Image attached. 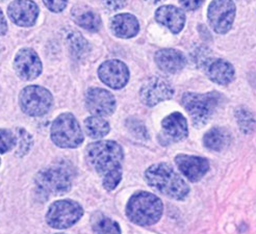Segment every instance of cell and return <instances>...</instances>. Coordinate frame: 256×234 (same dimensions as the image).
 I'll use <instances>...</instances> for the list:
<instances>
[{"label":"cell","instance_id":"27","mask_svg":"<svg viewBox=\"0 0 256 234\" xmlns=\"http://www.w3.org/2000/svg\"><path fill=\"white\" fill-rule=\"evenodd\" d=\"M17 142H18V149L16 152V155L19 158H23L24 155H26L32 146V136L26 132L25 129L19 128L17 132Z\"/></svg>","mask_w":256,"mask_h":234},{"label":"cell","instance_id":"4","mask_svg":"<svg viewBox=\"0 0 256 234\" xmlns=\"http://www.w3.org/2000/svg\"><path fill=\"white\" fill-rule=\"evenodd\" d=\"M74 173L67 164L46 166L36 176V186L45 196H60L72 188Z\"/></svg>","mask_w":256,"mask_h":234},{"label":"cell","instance_id":"21","mask_svg":"<svg viewBox=\"0 0 256 234\" xmlns=\"http://www.w3.org/2000/svg\"><path fill=\"white\" fill-rule=\"evenodd\" d=\"M72 18L76 24L88 32H98L101 26V19L97 12L84 6H74Z\"/></svg>","mask_w":256,"mask_h":234},{"label":"cell","instance_id":"1","mask_svg":"<svg viewBox=\"0 0 256 234\" xmlns=\"http://www.w3.org/2000/svg\"><path fill=\"white\" fill-rule=\"evenodd\" d=\"M88 164L102 176L104 188L112 192L122 180L124 151L114 140H100L90 144L86 149Z\"/></svg>","mask_w":256,"mask_h":234},{"label":"cell","instance_id":"17","mask_svg":"<svg viewBox=\"0 0 256 234\" xmlns=\"http://www.w3.org/2000/svg\"><path fill=\"white\" fill-rule=\"evenodd\" d=\"M204 71L210 80L220 86H227L234 80V68L222 58H208L204 62Z\"/></svg>","mask_w":256,"mask_h":234},{"label":"cell","instance_id":"14","mask_svg":"<svg viewBox=\"0 0 256 234\" xmlns=\"http://www.w3.org/2000/svg\"><path fill=\"white\" fill-rule=\"evenodd\" d=\"M86 106L90 112L98 116H108L116 110V99L106 90L93 88L86 95Z\"/></svg>","mask_w":256,"mask_h":234},{"label":"cell","instance_id":"16","mask_svg":"<svg viewBox=\"0 0 256 234\" xmlns=\"http://www.w3.org/2000/svg\"><path fill=\"white\" fill-rule=\"evenodd\" d=\"M10 20L19 26H32L39 16V8L32 0H16L8 8Z\"/></svg>","mask_w":256,"mask_h":234},{"label":"cell","instance_id":"19","mask_svg":"<svg viewBox=\"0 0 256 234\" xmlns=\"http://www.w3.org/2000/svg\"><path fill=\"white\" fill-rule=\"evenodd\" d=\"M156 20L173 34L180 32L186 24L184 12L174 6H164L156 10Z\"/></svg>","mask_w":256,"mask_h":234},{"label":"cell","instance_id":"6","mask_svg":"<svg viewBox=\"0 0 256 234\" xmlns=\"http://www.w3.org/2000/svg\"><path fill=\"white\" fill-rule=\"evenodd\" d=\"M50 136L60 148H78L84 140L82 127L70 112L60 114L50 129Z\"/></svg>","mask_w":256,"mask_h":234},{"label":"cell","instance_id":"31","mask_svg":"<svg viewBox=\"0 0 256 234\" xmlns=\"http://www.w3.org/2000/svg\"><path fill=\"white\" fill-rule=\"evenodd\" d=\"M206 0H179L180 6L186 10H198Z\"/></svg>","mask_w":256,"mask_h":234},{"label":"cell","instance_id":"30","mask_svg":"<svg viewBox=\"0 0 256 234\" xmlns=\"http://www.w3.org/2000/svg\"><path fill=\"white\" fill-rule=\"evenodd\" d=\"M45 6L54 12H60L67 6L68 0H43Z\"/></svg>","mask_w":256,"mask_h":234},{"label":"cell","instance_id":"9","mask_svg":"<svg viewBox=\"0 0 256 234\" xmlns=\"http://www.w3.org/2000/svg\"><path fill=\"white\" fill-rule=\"evenodd\" d=\"M236 12L234 0H212L208 10V22L216 34H227L234 25Z\"/></svg>","mask_w":256,"mask_h":234},{"label":"cell","instance_id":"32","mask_svg":"<svg viewBox=\"0 0 256 234\" xmlns=\"http://www.w3.org/2000/svg\"><path fill=\"white\" fill-rule=\"evenodd\" d=\"M104 6L110 10H121L126 6L127 0H104Z\"/></svg>","mask_w":256,"mask_h":234},{"label":"cell","instance_id":"22","mask_svg":"<svg viewBox=\"0 0 256 234\" xmlns=\"http://www.w3.org/2000/svg\"><path fill=\"white\" fill-rule=\"evenodd\" d=\"M230 142H232V136L225 128L222 127H214L203 136L204 147L216 152L226 149Z\"/></svg>","mask_w":256,"mask_h":234},{"label":"cell","instance_id":"15","mask_svg":"<svg viewBox=\"0 0 256 234\" xmlns=\"http://www.w3.org/2000/svg\"><path fill=\"white\" fill-rule=\"evenodd\" d=\"M15 70L23 80H34L42 73V62L32 49H21L14 60Z\"/></svg>","mask_w":256,"mask_h":234},{"label":"cell","instance_id":"29","mask_svg":"<svg viewBox=\"0 0 256 234\" xmlns=\"http://www.w3.org/2000/svg\"><path fill=\"white\" fill-rule=\"evenodd\" d=\"M126 126L128 130H130V132L136 138L140 140H148V132L143 122L134 118H130L126 121Z\"/></svg>","mask_w":256,"mask_h":234},{"label":"cell","instance_id":"10","mask_svg":"<svg viewBox=\"0 0 256 234\" xmlns=\"http://www.w3.org/2000/svg\"><path fill=\"white\" fill-rule=\"evenodd\" d=\"M188 136V121L180 112H173L162 121V130L158 136L162 146L184 140Z\"/></svg>","mask_w":256,"mask_h":234},{"label":"cell","instance_id":"20","mask_svg":"<svg viewBox=\"0 0 256 234\" xmlns=\"http://www.w3.org/2000/svg\"><path fill=\"white\" fill-rule=\"evenodd\" d=\"M112 32L121 38H130L138 34L140 25L138 19L132 14L114 16L110 22Z\"/></svg>","mask_w":256,"mask_h":234},{"label":"cell","instance_id":"7","mask_svg":"<svg viewBox=\"0 0 256 234\" xmlns=\"http://www.w3.org/2000/svg\"><path fill=\"white\" fill-rule=\"evenodd\" d=\"M84 216V208L73 200H60L50 205L46 214L47 224L54 229H67Z\"/></svg>","mask_w":256,"mask_h":234},{"label":"cell","instance_id":"18","mask_svg":"<svg viewBox=\"0 0 256 234\" xmlns=\"http://www.w3.org/2000/svg\"><path fill=\"white\" fill-rule=\"evenodd\" d=\"M154 60L158 68L169 74L180 72L186 64V58L182 52L172 48L158 50L156 54Z\"/></svg>","mask_w":256,"mask_h":234},{"label":"cell","instance_id":"25","mask_svg":"<svg viewBox=\"0 0 256 234\" xmlns=\"http://www.w3.org/2000/svg\"><path fill=\"white\" fill-rule=\"evenodd\" d=\"M236 118L242 132L250 134L254 132L255 119L252 112L246 106H240L236 110Z\"/></svg>","mask_w":256,"mask_h":234},{"label":"cell","instance_id":"23","mask_svg":"<svg viewBox=\"0 0 256 234\" xmlns=\"http://www.w3.org/2000/svg\"><path fill=\"white\" fill-rule=\"evenodd\" d=\"M86 134L92 138H102L108 134L110 123L102 116H88L84 121Z\"/></svg>","mask_w":256,"mask_h":234},{"label":"cell","instance_id":"8","mask_svg":"<svg viewBox=\"0 0 256 234\" xmlns=\"http://www.w3.org/2000/svg\"><path fill=\"white\" fill-rule=\"evenodd\" d=\"M22 110L32 116L46 114L54 104V97L49 90L40 86H30L22 90L19 97Z\"/></svg>","mask_w":256,"mask_h":234},{"label":"cell","instance_id":"28","mask_svg":"<svg viewBox=\"0 0 256 234\" xmlns=\"http://www.w3.org/2000/svg\"><path fill=\"white\" fill-rule=\"evenodd\" d=\"M17 145V136L10 130L0 129V153H6Z\"/></svg>","mask_w":256,"mask_h":234},{"label":"cell","instance_id":"26","mask_svg":"<svg viewBox=\"0 0 256 234\" xmlns=\"http://www.w3.org/2000/svg\"><path fill=\"white\" fill-rule=\"evenodd\" d=\"M93 231L96 233H121V228L114 220L101 216L94 223Z\"/></svg>","mask_w":256,"mask_h":234},{"label":"cell","instance_id":"24","mask_svg":"<svg viewBox=\"0 0 256 234\" xmlns=\"http://www.w3.org/2000/svg\"><path fill=\"white\" fill-rule=\"evenodd\" d=\"M67 45L73 56L78 60L84 58L88 52V44L86 38L78 32L70 30L67 32Z\"/></svg>","mask_w":256,"mask_h":234},{"label":"cell","instance_id":"3","mask_svg":"<svg viewBox=\"0 0 256 234\" xmlns=\"http://www.w3.org/2000/svg\"><path fill=\"white\" fill-rule=\"evenodd\" d=\"M126 216L132 223L138 226H152L160 220L164 204L156 194L149 192H136L128 200Z\"/></svg>","mask_w":256,"mask_h":234},{"label":"cell","instance_id":"34","mask_svg":"<svg viewBox=\"0 0 256 234\" xmlns=\"http://www.w3.org/2000/svg\"><path fill=\"white\" fill-rule=\"evenodd\" d=\"M147 2H151V4H158V2H164V0H147Z\"/></svg>","mask_w":256,"mask_h":234},{"label":"cell","instance_id":"5","mask_svg":"<svg viewBox=\"0 0 256 234\" xmlns=\"http://www.w3.org/2000/svg\"><path fill=\"white\" fill-rule=\"evenodd\" d=\"M221 101L222 95L216 92L186 93L182 96V106L190 114L195 128H202L210 122Z\"/></svg>","mask_w":256,"mask_h":234},{"label":"cell","instance_id":"12","mask_svg":"<svg viewBox=\"0 0 256 234\" xmlns=\"http://www.w3.org/2000/svg\"><path fill=\"white\" fill-rule=\"evenodd\" d=\"M100 80L108 86L120 90L130 80V70L126 64L118 60H106L98 69Z\"/></svg>","mask_w":256,"mask_h":234},{"label":"cell","instance_id":"11","mask_svg":"<svg viewBox=\"0 0 256 234\" xmlns=\"http://www.w3.org/2000/svg\"><path fill=\"white\" fill-rule=\"evenodd\" d=\"M173 86L162 77H151L140 90V97L147 106H156L158 103L173 97Z\"/></svg>","mask_w":256,"mask_h":234},{"label":"cell","instance_id":"2","mask_svg":"<svg viewBox=\"0 0 256 234\" xmlns=\"http://www.w3.org/2000/svg\"><path fill=\"white\" fill-rule=\"evenodd\" d=\"M145 179L150 188L173 200L182 201L190 194V186L174 168L166 162L150 166L145 171Z\"/></svg>","mask_w":256,"mask_h":234},{"label":"cell","instance_id":"33","mask_svg":"<svg viewBox=\"0 0 256 234\" xmlns=\"http://www.w3.org/2000/svg\"><path fill=\"white\" fill-rule=\"evenodd\" d=\"M8 32V24L4 16L2 10H0V34H4Z\"/></svg>","mask_w":256,"mask_h":234},{"label":"cell","instance_id":"13","mask_svg":"<svg viewBox=\"0 0 256 234\" xmlns=\"http://www.w3.org/2000/svg\"><path fill=\"white\" fill-rule=\"evenodd\" d=\"M175 164L180 173L190 181L198 182L210 171V162L201 156L178 154L175 156Z\"/></svg>","mask_w":256,"mask_h":234}]
</instances>
